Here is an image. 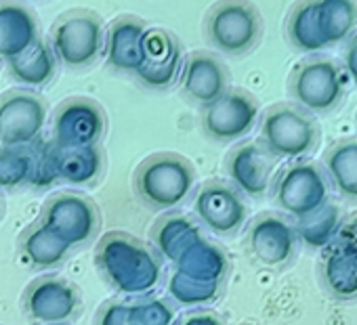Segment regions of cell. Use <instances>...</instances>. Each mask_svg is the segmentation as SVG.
<instances>
[{
  "mask_svg": "<svg viewBox=\"0 0 357 325\" xmlns=\"http://www.w3.org/2000/svg\"><path fill=\"white\" fill-rule=\"evenodd\" d=\"M290 93L298 107L313 113H328L342 101V70L332 59L305 61L290 78Z\"/></svg>",
  "mask_w": 357,
  "mask_h": 325,
  "instance_id": "obj_6",
  "label": "cell"
},
{
  "mask_svg": "<svg viewBox=\"0 0 357 325\" xmlns=\"http://www.w3.org/2000/svg\"><path fill=\"white\" fill-rule=\"evenodd\" d=\"M103 171L101 151L95 147H59V179L86 185L93 183Z\"/></svg>",
  "mask_w": 357,
  "mask_h": 325,
  "instance_id": "obj_25",
  "label": "cell"
},
{
  "mask_svg": "<svg viewBox=\"0 0 357 325\" xmlns=\"http://www.w3.org/2000/svg\"><path fill=\"white\" fill-rule=\"evenodd\" d=\"M30 155V183L49 185L59 179V145L55 138H36L26 147Z\"/></svg>",
  "mask_w": 357,
  "mask_h": 325,
  "instance_id": "obj_28",
  "label": "cell"
},
{
  "mask_svg": "<svg viewBox=\"0 0 357 325\" xmlns=\"http://www.w3.org/2000/svg\"><path fill=\"white\" fill-rule=\"evenodd\" d=\"M0 210H3V200H0Z\"/></svg>",
  "mask_w": 357,
  "mask_h": 325,
  "instance_id": "obj_31",
  "label": "cell"
},
{
  "mask_svg": "<svg viewBox=\"0 0 357 325\" xmlns=\"http://www.w3.org/2000/svg\"><path fill=\"white\" fill-rule=\"evenodd\" d=\"M259 101L244 90H227L204 107L202 128L215 143H234L250 134L259 122Z\"/></svg>",
  "mask_w": 357,
  "mask_h": 325,
  "instance_id": "obj_8",
  "label": "cell"
},
{
  "mask_svg": "<svg viewBox=\"0 0 357 325\" xmlns=\"http://www.w3.org/2000/svg\"><path fill=\"white\" fill-rule=\"evenodd\" d=\"M324 171L330 185L349 202H357V138H344L326 151Z\"/></svg>",
  "mask_w": 357,
  "mask_h": 325,
  "instance_id": "obj_22",
  "label": "cell"
},
{
  "mask_svg": "<svg viewBox=\"0 0 357 325\" xmlns=\"http://www.w3.org/2000/svg\"><path fill=\"white\" fill-rule=\"evenodd\" d=\"M105 132L103 109L84 97L59 105L53 122V138L59 147H95Z\"/></svg>",
  "mask_w": 357,
  "mask_h": 325,
  "instance_id": "obj_14",
  "label": "cell"
},
{
  "mask_svg": "<svg viewBox=\"0 0 357 325\" xmlns=\"http://www.w3.org/2000/svg\"><path fill=\"white\" fill-rule=\"evenodd\" d=\"M330 187L326 171L311 161H294L275 177L271 193L284 214L303 221L330 204Z\"/></svg>",
  "mask_w": 357,
  "mask_h": 325,
  "instance_id": "obj_3",
  "label": "cell"
},
{
  "mask_svg": "<svg viewBox=\"0 0 357 325\" xmlns=\"http://www.w3.org/2000/svg\"><path fill=\"white\" fill-rule=\"evenodd\" d=\"M344 72L357 84V36L351 38V42L344 51Z\"/></svg>",
  "mask_w": 357,
  "mask_h": 325,
  "instance_id": "obj_30",
  "label": "cell"
},
{
  "mask_svg": "<svg viewBox=\"0 0 357 325\" xmlns=\"http://www.w3.org/2000/svg\"><path fill=\"white\" fill-rule=\"evenodd\" d=\"M181 90L196 105H211L229 90V74L213 53L194 51L188 55L181 72Z\"/></svg>",
  "mask_w": 357,
  "mask_h": 325,
  "instance_id": "obj_17",
  "label": "cell"
},
{
  "mask_svg": "<svg viewBox=\"0 0 357 325\" xmlns=\"http://www.w3.org/2000/svg\"><path fill=\"white\" fill-rule=\"evenodd\" d=\"M135 193L151 210L181 206L196 187V171L190 161L172 151L145 157L132 177Z\"/></svg>",
  "mask_w": 357,
  "mask_h": 325,
  "instance_id": "obj_1",
  "label": "cell"
},
{
  "mask_svg": "<svg viewBox=\"0 0 357 325\" xmlns=\"http://www.w3.org/2000/svg\"><path fill=\"white\" fill-rule=\"evenodd\" d=\"M338 227H340V210L334 204H326L315 214H311L303 221H296L298 237L305 244L315 246V248L328 246L334 239Z\"/></svg>",
  "mask_w": 357,
  "mask_h": 325,
  "instance_id": "obj_27",
  "label": "cell"
},
{
  "mask_svg": "<svg viewBox=\"0 0 357 325\" xmlns=\"http://www.w3.org/2000/svg\"><path fill=\"white\" fill-rule=\"evenodd\" d=\"M20 250H22L24 260L30 267L49 271L66 262L72 246L63 241L57 233H53L49 227H45L43 223H36L22 235Z\"/></svg>",
  "mask_w": 357,
  "mask_h": 325,
  "instance_id": "obj_20",
  "label": "cell"
},
{
  "mask_svg": "<svg viewBox=\"0 0 357 325\" xmlns=\"http://www.w3.org/2000/svg\"><path fill=\"white\" fill-rule=\"evenodd\" d=\"M298 233L280 214H259L246 233V248L250 256L269 269H280L288 264L296 254Z\"/></svg>",
  "mask_w": 357,
  "mask_h": 325,
  "instance_id": "obj_11",
  "label": "cell"
},
{
  "mask_svg": "<svg viewBox=\"0 0 357 325\" xmlns=\"http://www.w3.org/2000/svg\"><path fill=\"white\" fill-rule=\"evenodd\" d=\"M38 40L36 19L26 7L17 3H0V57L11 61Z\"/></svg>",
  "mask_w": 357,
  "mask_h": 325,
  "instance_id": "obj_19",
  "label": "cell"
},
{
  "mask_svg": "<svg viewBox=\"0 0 357 325\" xmlns=\"http://www.w3.org/2000/svg\"><path fill=\"white\" fill-rule=\"evenodd\" d=\"M183 51L181 45L162 28H147L143 40V55L135 76L149 88H168L183 72Z\"/></svg>",
  "mask_w": 357,
  "mask_h": 325,
  "instance_id": "obj_12",
  "label": "cell"
},
{
  "mask_svg": "<svg viewBox=\"0 0 357 325\" xmlns=\"http://www.w3.org/2000/svg\"><path fill=\"white\" fill-rule=\"evenodd\" d=\"M261 141L278 159H301L317 143V126L303 107L280 103L261 120Z\"/></svg>",
  "mask_w": 357,
  "mask_h": 325,
  "instance_id": "obj_4",
  "label": "cell"
},
{
  "mask_svg": "<svg viewBox=\"0 0 357 325\" xmlns=\"http://www.w3.org/2000/svg\"><path fill=\"white\" fill-rule=\"evenodd\" d=\"M278 157L263 145V141H250L238 145L227 155V175L242 193L248 198H263L275 181Z\"/></svg>",
  "mask_w": 357,
  "mask_h": 325,
  "instance_id": "obj_13",
  "label": "cell"
},
{
  "mask_svg": "<svg viewBox=\"0 0 357 325\" xmlns=\"http://www.w3.org/2000/svg\"><path fill=\"white\" fill-rule=\"evenodd\" d=\"M319 22L328 47H336L355 36L357 30V3L355 0H317Z\"/></svg>",
  "mask_w": 357,
  "mask_h": 325,
  "instance_id": "obj_24",
  "label": "cell"
},
{
  "mask_svg": "<svg viewBox=\"0 0 357 325\" xmlns=\"http://www.w3.org/2000/svg\"><path fill=\"white\" fill-rule=\"evenodd\" d=\"M24 308L36 323H66L80 310V294L61 277H43L26 292Z\"/></svg>",
  "mask_w": 357,
  "mask_h": 325,
  "instance_id": "obj_16",
  "label": "cell"
},
{
  "mask_svg": "<svg viewBox=\"0 0 357 325\" xmlns=\"http://www.w3.org/2000/svg\"><path fill=\"white\" fill-rule=\"evenodd\" d=\"M30 183V155L24 147L0 149V187L15 189Z\"/></svg>",
  "mask_w": 357,
  "mask_h": 325,
  "instance_id": "obj_29",
  "label": "cell"
},
{
  "mask_svg": "<svg viewBox=\"0 0 357 325\" xmlns=\"http://www.w3.org/2000/svg\"><path fill=\"white\" fill-rule=\"evenodd\" d=\"M9 63V74L26 86H43L55 76L57 68V55L53 47L45 40H38L32 45L26 53L20 57L7 61Z\"/></svg>",
  "mask_w": 357,
  "mask_h": 325,
  "instance_id": "obj_23",
  "label": "cell"
},
{
  "mask_svg": "<svg viewBox=\"0 0 357 325\" xmlns=\"http://www.w3.org/2000/svg\"><path fill=\"white\" fill-rule=\"evenodd\" d=\"M324 256V283L336 298L357 296V219L340 223Z\"/></svg>",
  "mask_w": 357,
  "mask_h": 325,
  "instance_id": "obj_15",
  "label": "cell"
},
{
  "mask_svg": "<svg viewBox=\"0 0 357 325\" xmlns=\"http://www.w3.org/2000/svg\"><path fill=\"white\" fill-rule=\"evenodd\" d=\"M47 122V105L40 97L13 90L0 97V145L28 147L40 138Z\"/></svg>",
  "mask_w": 357,
  "mask_h": 325,
  "instance_id": "obj_10",
  "label": "cell"
},
{
  "mask_svg": "<svg viewBox=\"0 0 357 325\" xmlns=\"http://www.w3.org/2000/svg\"><path fill=\"white\" fill-rule=\"evenodd\" d=\"M261 13L248 0H219L206 17L211 45L227 57L250 53L261 40Z\"/></svg>",
  "mask_w": 357,
  "mask_h": 325,
  "instance_id": "obj_2",
  "label": "cell"
},
{
  "mask_svg": "<svg viewBox=\"0 0 357 325\" xmlns=\"http://www.w3.org/2000/svg\"><path fill=\"white\" fill-rule=\"evenodd\" d=\"M40 223L72 248L89 244L99 231L97 206L78 193H57L47 200Z\"/></svg>",
  "mask_w": 357,
  "mask_h": 325,
  "instance_id": "obj_7",
  "label": "cell"
},
{
  "mask_svg": "<svg viewBox=\"0 0 357 325\" xmlns=\"http://www.w3.org/2000/svg\"><path fill=\"white\" fill-rule=\"evenodd\" d=\"M147 28L137 17H120L112 24L105 36V57L107 63L118 72L135 74L141 55Z\"/></svg>",
  "mask_w": 357,
  "mask_h": 325,
  "instance_id": "obj_18",
  "label": "cell"
},
{
  "mask_svg": "<svg viewBox=\"0 0 357 325\" xmlns=\"http://www.w3.org/2000/svg\"><path fill=\"white\" fill-rule=\"evenodd\" d=\"M51 47L70 70H82L95 63L105 49V34L101 19L89 11H74L63 15L51 34Z\"/></svg>",
  "mask_w": 357,
  "mask_h": 325,
  "instance_id": "obj_5",
  "label": "cell"
},
{
  "mask_svg": "<svg viewBox=\"0 0 357 325\" xmlns=\"http://www.w3.org/2000/svg\"><path fill=\"white\" fill-rule=\"evenodd\" d=\"M151 237H153L158 250L174 260L192 241H196L202 235H200V229L190 219L166 216V219H160V223L151 231Z\"/></svg>",
  "mask_w": 357,
  "mask_h": 325,
  "instance_id": "obj_26",
  "label": "cell"
},
{
  "mask_svg": "<svg viewBox=\"0 0 357 325\" xmlns=\"http://www.w3.org/2000/svg\"><path fill=\"white\" fill-rule=\"evenodd\" d=\"M194 212L200 225H204L213 235L219 237L236 235L248 219V208L242 200V191L221 181H211L200 187L194 200Z\"/></svg>",
  "mask_w": 357,
  "mask_h": 325,
  "instance_id": "obj_9",
  "label": "cell"
},
{
  "mask_svg": "<svg viewBox=\"0 0 357 325\" xmlns=\"http://www.w3.org/2000/svg\"><path fill=\"white\" fill-rule=\"evenodd\" d=\"M286 30H288V40L301 53L313 55L330 49L319 22L317 0H301V3H296V7L288 15Z\"/></svg>",
  "mask_w": 357,
  "mask_h": 325,
  "instance_id": "obj_21",
  "label": "cell"
}]
</instances>
